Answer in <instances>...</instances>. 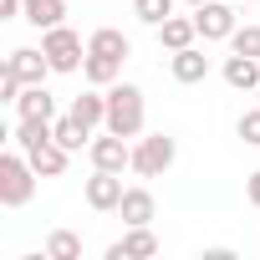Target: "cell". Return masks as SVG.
Instances as JSON below:
<instances>
[{"label": "cell", "instance_id": "cell-3", "mask_svg": "<svg viewBox=\"0 0 260 260\" xmlns=\"http://www.w3.org/2000/svg\"><path fill=\"white\" fill-rule=\"evenodd\" d=\"M174 158H179V143H174L169 133H148V138L133 143V174H138V179H158V174H169Z\"/></svg>", "mask_w": 260, "mask_h": 260}, {"label": "cell", "instance_id": "cell-17", "mask_svg": "<svg viewBox=\"0 0 260 260\" xmlns=\"http://www.w3.org/2000/svg\"><path fill=\"white\" fill-rule=\"evenodd\" d=\"M51 138H56L67 153H82V148H92V127H87V122H77V117L67 112V117H56V122H51Z\"/></svg>", "mask_w": 260, "mask_h": 260}, {"label": "cell", "instance_id": "cell-1", "mask_svg": "<svg viewBox=\"0 0 260 260\" xmlns=\"http://www.w3.org/2000/svg\"><path fill=\"white\" fill-rule=\"evenodd\" d=\"M107 133H117V138H138L143 133V87H133V82H112L107 87Z\"/></svg>", "mask_w": 260, "mask_h": 260}, {"label": "cell", "instance_id": "cell-15", "mask_svg": "<svg viewBox=\"0 0 260 260\" xmlns=\"http://www.w3.org/2000/svg\"><path fill=\"white\" fill-rule=\"evenodd\" d=\"M87 51H97V56H117V61H127L133 56V41H127L117 26H97L92 36H87Z\"/></svg>", "mask_w": 260, "mask_h": 260}, {"label": "cell", "instance_id": "cell-7", "mask_svg": "<svg viewBox=\"0 0 260 260\" xmlns=\"http://www.w3.org/2000/svg\"><path fill=\"white\" fill-rule=\"evenodd\" d=\"M194 26H199L204 41H230L235 36V11L224 0H204V6H194Z\"/></svg>", "mask_w": 260, "mask_h": 260}, {"label": "cell", "instance_id": "cell-2", "mask_svg": "<svg viewBox=\"0 0 260 260\" xmlns=\"http://www.w3.org/2000/svg\"><path fill=\"white\" fill-rule=\"evenodd\" d=\"M36 169H31V158L16 148V153H0V204L6 209H21V204H31V194H36Z\"/></svg>", "mask_w": 260, "mask_h": 260}, {"label": "cell", "instance_id": "cell-13", "mask_svg": "<svg viewBox=\"0 0 260 260\" xmlns=\"http://www.w3.org/2000/svg\"><path fill=\"white\" fill-rule=\"evenodd\" d=\"M158 31V46H169V51H184V46H194L199 41V26H194V16H169L164 26H153Z\"/></svg>", "mask_w": 260, "mask_h": 260}, {"label": "cell", "instance_id": "cell-20", "mask_svg": "<svg viewBox=\"0 0 260 260\" xmlns=\"http://www.w3.org/2000/svg\"><path fill=\"white\" fill-rule=\"evenodd\" d=\"M72 117L87 122V127L107 122V92H82V97H72Z\"/></svg>", "mask_w": 260, "mask_h": 260}, {"label": "cell", "instance_id": "cell-14", "mask_svg": "<svg viewBox=\"0 0 260 260\" xmlns=\"http://www.w3.org/2000/svg\"><path fill=\"white\" fill-rule=\"evenodd\" d=\"M26 158H31V169H36L41 179H61V174H67V164H72V153H67L56 138H51V143H41V148H31Z\"/></svg>", "mask_w": 260, "mask_h": 260}, {"label": "cell", "instance_id": "cell-5", "mask_svg": "<svg viewBox=\"0 0 260 260\" xmlns=\"http://www.w3.org/2000/svg\"><path fill=\"white\" fill-rule=\"evenodd\" d=\"M148 255H158V235L148 224H127L122 240L107 245V260H148Z\"/></svg>", "mask_w": 260, "mask_h": 260}, {"label": "cell", "instance_id": "cell-25", "mask_svg": "<svg viewBox=\"0 0 260 260\" xmlns=\"http://www.w3.org/2000/svg\"><path fill=\"white\" fill-rule=\"evenodd\" d=\"M235 133L250 143V148H260V107H250V112H240V122H235Z\"/></svg>", "mask_w": 260, "mask_h": 260}, {"label": "cell", "instance_id": "cell-10", "mask_svg": "<svg viewBox=\"0 0 260 260\" xmlns=\"http://www.w3.org/2000/svg\"><path fill=\"white\" fill-rule=\"evenodd\" d=\"M169 72H174V82L194 87V82H204V77H209V56H204L199 46H184V51H174V56H169Z\"/></svg>", "mask_w": 260, "mask_h": 260}, {"label": "cell", "instance_id": "cell-8", "mask_svg": "<svg viewBox=\"0 0 260 260\" xmlns=\"http://www.w3.org/2000/svg\"><path fill=\"white\" fill-rule=\"evenodd\" d=\"M6 61H11V72H16L26 87H41V82L51 77V61H46V51H41V46H16Z\"/></svg>", "mask_w": 260, "mask_h": 260}, {"label": "cell", "instance_id": "cell-23", "mask_svg": "<svg viewBox=\"0 0 260 260\" xmlns=\"http://www.w3.org/2000/svg\"><path fill=\"white\" fill-rule=\"evenodd\" d=\"M133 16H138L143 26H164V21L174 16V0H133Z\"/></svg>", "mask_w": 260, "mask_h": 260}, {"label": "cell", "instance_id": "cell-11", "mask_svg": "<svg viewBox=\"0 0 260 260\" xmlns=\"http://www.w3.org/2000/svg\"><path fill=\"white\" fill-rule=\"evenodd\" d=\"M224 82L235 92H260V56H224Z\"/></svg>", "mask_w": 260, "mask_h": 260}, {"label": "cell", "instance_id": "cell-26", "mask_svg": "<svg viewBox=\"0 0 260 260\" xmlns=\"http://www.w3.org/2000/svg\"><path fill=\"white\" fill-rule=\"evenodd\" d=\"M21 92H26V82H21V77L11 72V61H6V67H0V102H16Z\"/></svg>", "mask_w": 260, "mask_h": 260}, {"label": "cell", "instance_id": "cell-28", "mask_svg": "<svg viewBox=\"0 0 260 260\" xmlns=\"http://www.w3.org/2000/svg\"><path fill=\"white\" fill-rule=\"evenodd\" d=\"M245 194H250V204H255V209H260V169H255V174H250V179H245Z\"/></svg>", "mask_w": 260, "mask_h": 260}, {"label": "cell", "instance_id": "cell-22", "mask_svg": "<svg viewBox=\"0 0 260 260\" xmlns=\"http://www.w3.org/2000/svg\"><path fill=\"white\" fill-rule=\"evenodd\" d=\"M46 255H51V260H82V235H77V230H51Z\"/></svg>", "mask_w": 260, "mask_h": 260}, {"label": "cell", "instance_id": "cell-24", "mask_svg": "<svg viewBox=\"0 0 260 260\" xmlns=\"http://www.w3.org/2000/svg\"><path fill=\"white\" fill-rule=\"evenodd\" d=\"M230 46H235L240 56H260V26H235Z\"/></svg>", "mask_w": 260, "mask_h": 260}, {"label": "cell", "instance_id": "cell-18", "mask_svg": "<svg viewBox=\"0 0 260 260\" xmlns=\"http://www.w3.org/2000/svg\"><path fill=\"white\" fill-rule=\"evenodd\" d=\"M61 16H67V0H26V11H21V21H31L36 31L61 26Z\"/></svg>", "mask_w": 260, "mask_h": 260}, {"label": "cell", "instance_id": "cell-19", "mask_svg": "<svg viewBox=\"0 0 260 260\" xmlns=\"http://www.w3.org/2000/svg\"><path fill=\"white\" fill-rule=\"evenodd\" d=\"M82 77H87L92 87H112V82L122 77V61H117V56H97V51H87V61H82Z\"/></svg>", "mask_w": 260, "mask_h": 260}, {"label": "cell", "instance_id": "cell-27", "mask_svg": "<svg viewBox=\"0 0 260 260\" xmlns=\"http://www.w3.org/2000/svg\"><path fill=\"white\" fill-rule=\"evenodd\" d=\"M26 11V0H0V21H16Z\"/></svg>", "mask_w": 260, "mask_h": 260}, {"label": "cell", "instance_id": "cell-29", "mask_svg": "<svg viewBox=\"0 0 260 260\" xmlns=\"http://www.w3.org/2000/svg\"><path fill=\"white\" fill-rule=\"evenodd\" d=\"M189 6H204V0H189Z\"/></svg>", "mask_w": 260, "mask_h": 260}, {"label": "cell", "instance_id": "cell-21", "mask_svg": "<svg viewBox=\"0 0 260 260\" xmlns=\"http://www.w3.org/2000/svg\"><path fill=\"white\" fill-rule=\"evenodd\" d=\"M11 138H16V148H21V153H31V148L51 143V122H41V117H21Z\"/></svg>", "mask_w": 260, "mask_h": 260}, {"label": "cell", "instance_id": "cell-6", "mask_svg": "<svg viewBox=\"0 0 260 260\" xmlns=\"http://www.w3.org/2000/svg\"><path fill=\"white\" fill-rule=\"evenodd\" d=\"M92 169H107V174H122V169H133V143L127 138H117V133H102V138H92Z\"/></svg>", "mask_w": 260, "mask_h": 260}, {"label": "cell", "instance_id": "cell-4", "mask_svg": "<svg viewBox=\"0 0 260 260\" xmlns=\"http://www.w3.org/2000/svg\"><path fill=\"white\" fill-rule=\"evenodd\" d=\"M41 51H46L51 72H77V67L87 61V46H82V36H77L72 26H51V31H41Z\"/></svg>", "mask_w": 260, "mask_h": 260}, {"label": "cell", "instance_id": "cell-9", "mask_svg": "<svg viewBox=\"0 0 260 260\" xmlns=\"http://www.w3.org/2000/svg\"><path fill=\"white\" fill-rule=\"evenodd\" d=\"M122 194H127V189H122V174L92 169V179H87V204H92V209H102V214H107V209H117V204H122Z\"/></svg>", "mask_w": 260, "mask_h": 260}, {"label": "cell", "instance_id": "cell-16", "mask_svg": "<svg viewBox=\"0 0 260 260\" xmlns=\"http://www.w3.org/2000/svg\"><path fill=\"white\" fill-rule=\"evenodd\" d=\"M16 112H21V117H41V122H56V97L46 92V82H41V87H26V92L16 97Z\"/></svg>", "mask_w": 260, "mask_h": 260}, {"label": "cell", "instance_id": "cell-12", "mask_svg": "<svg viewBox=\"0 0 260 260\" xmlns=\"http://www.w3.org/2000/svg\"><path fill=\"white\" fill-rule=\"evenodd\" d=\"M117 214H122V224H153V214H158L153 189H127L122 204H117Z\"/></svg>", "mask_w": 260, "mask_h": 260}]
</instances>
